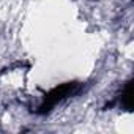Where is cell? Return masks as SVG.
<instances>
[{"label": "cell", "instance_id": "7a4b0ae2", "mask_svg": "<svg viewBox=\"0 0 134 134\" xmlns=\"http://www.w3.org/2000/svg\"><path fill=\"white\" fill-rule=\"evenodd\" d=\"M120 106L125 110H131L132 109V84L126 82L123 92H121V99H120Z\"/></svg>", "mask_w": 134, "mask_h": 134}, {"label": "cell", "instance_id": "6da1fadb", "mask_svg": "<svg viewBox=\"0 0 134 134\" xmlns=\"http://www.w3.org/2000/svg\"><path fill=\"white\" fill-rule=\"evenodd\" d=\"M81 88V84L77 82H65L55 88H52L49 93L44 95L43 103L38 107V114H47L49 110H52L58 103L68 99L70 96H74Z\"/></svg>", "mask_w": 134, "mask_h": 134}]
</instances>
